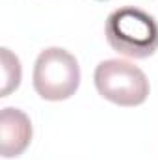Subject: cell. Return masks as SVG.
<instances>
[{"label":"cell","mask_w":158,"mask_h":160,"mask_svg":"<svg viewBox=\"0 0 158 160\" xmlns=\"http://www.w3.org/2000/svg\"><path fill=\"white\" fill-rule=\"evenodd\" d=\"M80 86L77 58L60 47L45 48L34 65V89L45 101H65Z\"/></svg>","instance_id":"2"},{"label":"cell","mask_w":158,"mask_h":160,"mask_svg":"<svg viewBox=\"0 0 158 160\" xmlns=\"http://www.w3.org/2000/svg\"><path fill=\"white\" fill-rule=\"evenodd\" d=\"M32 142L30 118L19 108H4L0 114V151L4 158L19 157Z\"/></svg>","instance_id":"4"},{"label":"cell","mask_w":158,"mask_h":160,"mask_svg":"<svg viewBox=\"0 0 158 160\" xmlns=\"http://www.w3.org/2000/svg\"><path fill=\"white\" fill-rule=\"evenodd\" d=\"M2 54V80H4V86H2V97H7L13 89L19 88L21 84V62L15 54H11L9 48H2L0 50Z\"/></svg>","instance_id":"5"},{"label":"cell","mask_w":158,"mask_h":160,"mask_svg":"<svg viewBox=\"0 0 158 160\" xmlns=\"http://www.w3.org/2000/svg\"><path fill=\"white\" fill-rule=\"evenodd\" d=\"M110 47L128 58L143 60L158 50V22L140 8H119L112 11L104 24Z\"/></svg>","instance_id":"1"},{"label":"cell","mask_w":158,"mask_h":160,"mask_svg":"<svg viewBox=\"0 0 158 160\" xmlns=\"http://www.w3.org/2000/svg\"><path fill=\"white\" fill-rule=\"evenodd\" d=\"M95 88L110 102L119 106L143 104L149 95V80L145 73L125 60H104L95 69Z\"/></svg>","instance_id":"3"},{"label":"cell","mask_w":158,"mask_h":160,"mask_svg":"<svg viewBox=\"0 0 158 160\" xmlns=\"http://www.w3.org/2000/svg\"><path fill=\"white\" fill-rule=\"evenodd\" d=\"M101 2H102V0H101Z\"/></svg>","instance_id":"6"}]
</instances>
